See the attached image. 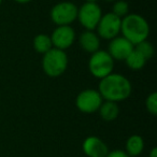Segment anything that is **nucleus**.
Listing matches in <instances>:
<instances>
[{
	"label": "nucleus",
	"mask_w": 157,
	"mask_h": 157,
	"mask_svg": "<svg viewBox=\"0 0 157 157\" xmlns=\"http://www.w3.org/2000/svg\"><path fill=\"white\" fill-rule=\"evenodd\" d=\"M132 86L126 76L120 73H113L101 78L98 92L105 101H122L131 95Z\"/></svg>",
	"instance_id": "nucleus-1"
},
{
	"label": "nucleus",
	"mask_w": 157,
	"mask_h": 157,
	"mask_svg": "<svg viewBox=\"0 0 157 157\" xmlns=\"http://www.w3.org/2000/svg\"><path fill=\"white\" fill-rule=\"evenodd\" d=\"M121 33L130 43L137 45L140 42L147 40L150 35V25L140 14H127L122 18Z\"/></svg>",
	"instance_id": "nucleus-2"
},
{
	"label": "nucleus",
	"mask_w": 157,
	"mask_h": 157,
	"mask_svg": "<svg viewBox=\"0 0 157 157\" xmlns=\"http://www.w3.org/2000/svg\"><path fill=\"white\" fill-rule=\"evenodd\" d=\"M68 56L65 51L58 48H51L43 55L42 69L50 78H58L67 70Z\"/></svg>",
	"instance_id": "nucleus-3"
},
{
	"label": "nucleus",
	"mask_w": 157,
	"mask_h": 157,
	"mask_svg": "<svg viewBox=\"0 0 157 157\" xmlns=\"http://www.w3.org/2000/svg\"><path fill=\"white\" fill-rule=\"evenodd\" d=\"M113 68L114 59L107 51L98 50L93 53L88 60V70L90 74L99 80L111 74L113 72Z\"/></svg>",
	"instance_id": "nucleus-4"
},
{
	"label": "nucleus",
	"mask_w": 157,
	"mask_h": 157,
	"mask_svg": "<svg viewBox=\"0 0 157 157\" xmlns=\"http://www.w3.org/2000/svg\"><path fill=\"white\" fill-rule=\"evenodd\" d=\"M78 8L71 1H63L51 9V20L57 26H70L78 17Z\"/></svg>",
	"instance_id": "nucleus-5"
},
{
	"label": "nucleus",
	"mask_w": 157,
	"mask_h": 157,
	"mask_svg": "<svg viewBox=\"0 0 157 157\" xmlns=\"http://www.w3.org/2000/svg\"><path fill=\"white\" fill-rule=\"evenodd\" d=\"M102 16V11L97 2H85L78 9V20L80 24L86 29L92 30L96 29L99 21Z\"/></svg>",
	"instance_id": "nucleus-6"
},
{
	"label": "nucleus",
	"mask_w": 157,
	"mask_h": 157,
	"mask_svg": "<svg viewBox=\"0 0 157 157\" xmlns=\"http://www.w3.org/2000/svg\"><path fill=\"white\" fill-rule=\"evenodd\" d=\"M121 24L122 18L116 16L112 12L101 16L98 25H97V35L99 38L105 40H112L121 33Z\"/></svg>",
	"instance_id": "nucleus-7"
},
{
	"label": "nucleus",
	"mask_w": 157,
	"mask_h": 157,
	"mask_svg": "<svg viewBox=\"0 0 157 157\" xmlns=\"http://www.w3.org/2000/svg\"><path fill=\"white\" fill-rule=\"evenodd\" d=\"M102 102L103 99L98 90H92V88L82 90L75 99V105L78 110L87 114L98 111Z\"/></svg>",
	"instance_id": "nucleus-8"
},
{
	"label": "nucleus",
	"mask_w": 157,
	"mask_h": 157,
	"mask_svg": "<svg viewBox=\"0 0 157 157\" xmlns=\"http://www.w3.org/2000/svg\"><path fill=\"white\" fill-rule=\"evenodd\" d=\"M50 37L53 48L65 51L75 41V31L71 26H57Z\"/></svg>",
	"instance_id": "nucleus-9"
},
{
	"label": "nucleus",
	"mask_w": 157,
	"mask_h": 157,
	"mask_svg": "<svg viewBox=\"0 0 157 157\" xmlns=\"http://www.w3.org/2000/svg\"><path fill=\"white\" fill-rule=\"evenodd\" d=\"M135 45L128 41L126 38L115 37L114 39L110 40L108 53L114 60H125L129 54L133 51Z\"/></svg>",
	"instance_id": "nucleus-10"
},
{
	"label": "nucleus",
	"mask_w": 157,
	"mask_h": 157,
	"mask_svg": "<svg viewBox=\"0 0 157 157\" xmlns=\"http://www.w3.org/2000/svg\"><path fill=\"white\" fill-rule=\"evenodd\" d=\"M83 151L90 157H105L108 154V146L100 138L92 136L84 140Z\"/></svg>",
	"instance_id": "nucleus-11"
},
{
	"label": "nucleus",
	"mask_w": 157,
	"mask_h": 157,
	"mask_svg": "<svg viewBox=\"0 0 157 157\" xmlns=\"http://www.w3.org/2000/svg\"><path fill=\"white\" fill-rule=\"evenodd\" d=\"M80 45L85 51L86 53H93L97 52L100 48V39L98 35L92 30H85L80 36Z\"/></svg>",
	"instance_id": "nucleus-12"
},
{
	"label": "nucleus",
	"mask_w": 157,
	"mask_h": 157,
	"mask_svg": "<svg viewBox=\"0 0 157 157\" xmlns=\"http://www.w3.org/2000/svg\"><path fill=\"white\" fill-rule=\"evenodd\" d=\"M98 111L101 118L103 121H105V122L114 121L118 116V113H120L117 103L113 102V101H103Z\"/></svg>",
	"instance_id": "nucleus-13"
},
{
	"label": "nucleus",
	"mask_w": 157,
	"mask_h": 157,
	"mask_svg": "<svg viewBox=\"0 0 157 157\" xmlns=\"http://www.w3.org/2000/svg\"><path fill=\"white\" fill-rule=\"evenodd\" d=\"M33 48L37 53L44 55L46 52L53 48V44L51 41V37L48 35H44V33H40V35L36 36L33 38Z\"/></svg>",
	"instance_id": "nucleus-14"
},
{
	"label": "nucleus",
	"mask_w": 157,
	"mask_h": 157,
	"mask_svg": "<svg viewBox=\"0 0 157 157\" xmlns=\"http://www.w3.org/2000/svg\"><path fill=\"white\" fill-rule=\"evenodd\" d=\"M144 142L140 136L135 135L128 138L126 142V150L130 156H137L143 151Z\"/></svg>",
	"instance_id": "nucleus-15"
},
{
	"label": "nucleus",
	"mask_w": 157,
	"mask_h": 157,
	"mask_svg": "<svg viewBox=\"0 0 157 157\" xmlns=\"http://www.w3.org/2000/svg\"><path fill=\"white\" fill-rule=\"evenodd\" d=\"M125 63H126L127 67L131 70H141L142 68L145 66L146 59L140 54L139 52L133 48V51L130 54L127 56V58L125 59Z\"/></svg>",
	"instance_id": "nucleus-16"
},
{
	"label": "nucleus",
	"mask_w": 157,
	"mask_h": 157,
	"mask_svg": "<svg viewBox=\"0 0 157 157\" xmlns=\"http://www.w3.org/2000/svg\"><path fill=\"white\" fill-rule=\"evenodd\" d=\"M135 50L137 52H139L144 58L147 60V59H151L154 55V46L151 42H148L147 40L145 41H142L140 43H138L137 45H135Z\"/></svg>",
	"instance_id": "nucleus-17"
},
{
	"label": "nucleus",
	"mask_w": 157,
	"mask_h": 157,
	"mask_svg": "<svg viewBox=\"0 0 157 157\" xmlns=\"http://www.w3.org/2000/svg\"><path fill=\"white\" fill-rule=\"evenodd\" d=\"M129 12V5L125 0H116L112 7V13L115 14L120 18H123L127 15Z\"/></svg>",
	"instance_id": "nucleus-18"
},
{
	"label": "nucleus",
	"mask_w": 157,
	"mask_h": 157,
	"mask_svg": "<svg viewBox=\"0 0 157 157\" xmlns=\"http://www.w3.org/2000/svg\"><path fill=\"white\" fill-rule=\"evenodd\" d=\"M145 107L148 113L153 114V115L157 114V94L155 92L147 96L145 100Z\"/></svg>",
	"instance_id": "nucleus-19"
},
{
	"label": "nucleus",
	"mask_w": 157,
	"mask_h": 157,
	"mask_svg": "<svg viewBox=\"0 0 157 157\" xmlns=\"http://www.w3.org/2000/svg\"><path fill=\"white\" fill-rule=\"evenodd\" d=\"M105 157H128V155L121 150H115L111 153H108Z\"/></svg>",
	"instance_id": "nucleus-20"
},
{
	"label": "nucleus",
	"mask_w": 157,
	"mask_h": 157,
	"mask_svg": "<svg viewBox=\"0 0 157 157\" xmlns=\"http://www.w3.org/2000/svg\"><path fill=\"white\" fill-rule=\"evenodd\" d=\"M151 157H157V148L156 147H154L152 150V152H151Z\"/></svg>",
	"instance_id": "nucleus-21"
},
{
	"label": "nucleus",
	"mask_w": 157,
	"mask_h": 157,
	"mask_svg": "<svg viewBox=\"0 0 157 157\" xmlns=\"http://www.w3.org/2000/svg\"><path fill=\"white\" fill-rule=\"evenodd\" d=\"M15 2H17V3H22V5H24V3H28V2H30L31 0H14Z\"/></svg>",
	"instance_id": "nucleus-22"
},
{
	"label": "nucleus",
	"mask_w": 157,
	"mask_h": 157,
	"mask_svg": "<svg viewBox=\"0 0 157 157\" xmlns=\"http://www.w3.org/2000/svg\"><path fill=\"white\" fill-rule=\"evenodd\" d=\"M98 0H85V2H97Z\"/></svg>",
	"instance_id": "nucleus-23"
},
{
	"label": "nucleus",
	"mask_w": 157,
	"mask_h": 157,
	"mask_svg": "<svg viewBox=\"0 0 157 157\" xmlns=\"http://www.w3.org/2000/svg\"><path fill=\"white\" fill-rule=\"evenodd\" d=\"M105 1H107V2H114L116 0H105Z\"/></svg>",
	"instance_id": "nucleus-24"
},
{
	"label": "nucleus",
	"mask_w": 157,
	"mask_h": 157,
	"mask_svg": "<svg viewBox=\"0 0 157 157\" xmlns=\"http://www.w3.org/2000/svg\"><path fill=\"white\" fill-rule=\"evenodd\" d=\"M1 2H2V0H0V5H1Z\"/></svg>",
	"instance_id": "nucleus-25"
}]
</instances>
